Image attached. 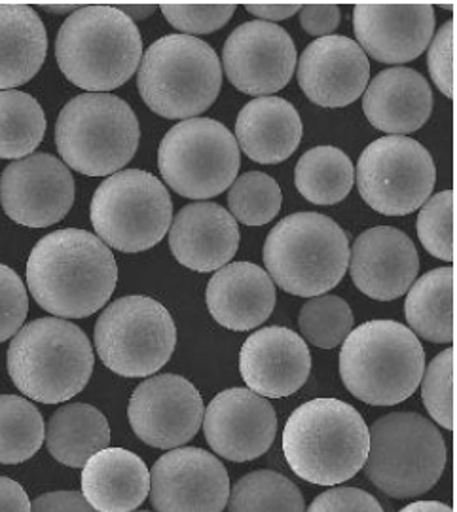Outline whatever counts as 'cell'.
<instances>
[{
    "label": "cell",
    "instance_id": "cell-15",
    "mask_svg": "<svg viewBox=\"0 0 457 512\" xmlns=\"http://www.w3.org/2000/svg\"><path fill=\"white\" fill-rule=\"evenodd\" d=\"M74 194L69 167L52 154H31L8 165L0 177L4 213L27 228H46L65 219Z\"/></svg>",
    "mask_w": 457,
    "mask_h": 512
},
{
    "label": "cell",
    "instance_id": "cell-47",
    "mask_svg": "<svg viewBox=\"0 0 457 512\" xmlns=\"http://www.w3.org/2000/svg\"><path fill=\"white\" fill-rule=\"evenodd\" d=\"M118 10L135 23V21H139V19L150 18V16L154 14L156 6H154V4H120Z\"/></svg>",
    "mask_w": 457,
    "mask_h": 512
},
{
    "label": "cell",
    "instance_id": "cell-20",
    "mask_svg": "<svg viewBox=\"0 0 457 512\" xmlns=\"http://www.w3.org/2000/svg\"><path fill=\"white\" fill-rule=\"evenodd\" d=\"M296 74L311 103L340 109L355 103L365 92L370 63L355 40L330 35L317 38L304 50Z\"/></svg>",
    "mask_w": 457,
    "mask_h": 512
},
{
    "label": "cell",
    "instance_id": "cell-1",
    "mask_svg": "<svg viewBox=\"0 0 457 512\" xmlns=\"http://www.w3.org/2000/svg\"><path fill=\"white\" fill-rule=\"evenodd\" d=\"M118 266L109 247L90 232L65 228L48 234L27 260V285L42 310L59 319H84L110 300Z\"/></svg>",
    "mask_w": 457,
    "mask_h": 512
},
{
    "label": "cell",
    "instance_id": "cell-46",
    "mask_svg": "<svg viewBox=\"0 0 457 512\" xmlns=\"http://www.w3.org/2000/svg\"><path fill=\"white\" fill-rule=\"evenodd\" d=\"M245 8L256 18L266 19L268 23H272L279 19L293 18L294 14L300 12L302 4H247Z\"/></svg>",
    "mask_w": 457,
    "mask_h": 512
},
{
    "label": "cell",
    "instance_id": "cell-27",
    "mask_svg": "<svg viewBox=\"0 0 457 512\" xmlns=\"http://www.w3.org/2000/svg\"><path fill=\"white\" fill-rule=\"evenodd\" d=\"M150 494L145 461L124 448H105L82 467V495L97 512H133Z\"/></svg>",
    "mask_w": 457,
    "mask_h": 512
},
{
    "label": "cell",
    "instance_id": "cell-5",
    "mask_svg": "<svg viewBox=\"0 0 457 512\" xmlns=\"http://www.w3.org/2000/svg\"><path fill=\"white\" fill-rule=\"evenodd\" d=\"M6 361L19 391L44 404L65 403L84 391L95 363L84 330L59 317H42L19 329Z\"/></svg>",
    "mask_w": 457,
    "mask_h": 512
},
{
    "label": "cell",
    "instance_id": "cell-10",
    "mask_svg": "<svg viewBox=\"0 0 457 512\" xmlns=\"http://www.w3.org/2000/svg\"><path fill=\"white\" fill-rule=\"evenodd\" d=\"M90 217L97 238L107 247L143 253L165 238L173 202L160 179L141 169H124L99 184Z\"/></svg>",
    "mask_w": 457,
    "mask_h": 512
},
{
    "label": "cell",
    "instance_id": "cell-35",
    "mask_svg": "<svg viewBox=\"0 0 457 512\" xmlns=\"http://www.w3.org/2000/svg\"><path fill=\"white\" fill-rule=\"evenodd\" d=\"M353 321V311L348 302L334 294L311 298L298 315V327L306 342L321 349L342 346L353 330Z\"/></svg>",
    "mask_w": 457,
    "mask_h": 512
},
{
    "label": "cell",
    "instance_id": "cell-21",
    "mask_svg": "<svg viewBox=\"0 0 457 512\" xmlns=\"http://www.w3.org/2000/svg\"><path fill=\"white\" fill-rule=\"evenodd\" d=\"M420 272L416 245L393 226H376L355 239L349 251V274L355 287L372 300L403 296Z\"/></svg>",
    "mask_w": 457,
    "mask_h": 512
},
{
    "label": "cell",
    "instance_id": "cell-26",
    "mask_svg": "<svg viewBox=\"0 0 457 512\" xmlns=\"http://www.w3.org/2000/svg\"><path fill=\"white\" fill-rule=\"evenodd\" d=\"M304 126L298 110L281 97H256L236 120V141L253 162L281 164L289 160L302 141Z\"/></svg>",
    "mask_w": 457,
    "mask_h": 512
},
{
    "label": "cell",
    "instance_id": "cell-48",
    "mask_svg": "<svg viewBox=\"0 0 457 512\" xmlns=\"http://www.w3.org/2000/svg\"><path fill=\"white\" fill-rule=\"evenodd\" d=\"M399 512H454V509L446 503H439V501H416Z\"/></svg>",
    "mask_w": 457,
    "mask_h": 512
},
{
    "label": "cell",
    "instance_id": "cell-7",
    "mask_svg": "<svg viewBox=\"0 0 457 512\" xmlns=\"http://www.w3.org/2000/svg\"><path fill=\"white\" fill-rule=\"evenodd\" d=\"M220 86L219 55L200 38L167 35L141 57L139 93L148 109L167 120H192L211 109Z\"/></svg>",
    "mask_w": 457,
    "mask_h": 512
},
{
    "label": "cell",
    "instance_id": "cell-18",
    "mask_svg": "<svg viewBox=\"0 0 457 512\" xmlns=\"http://www.w3.org/2000/svg\"><path fill=\"white\" fill-rule=\"evenodd\" d=\"M205 440L228 461H253L264 456L277 435L274 406L251 389L232 387L219 393L203 412Z\"/></svg>",
    "mask_w": 457,
    "mask_h": 512
},
{
    "label": "cell",
    "instance_id": "cell-14",
    "mask_svg": "<svg viewBox=\"0 0 457 512\" xmlns=\"http://www.w3.org/2000/svg\"><path fill=\"white\" fill-rule=\"evenodd\" d=\"M203 399L196 385L177 374L152 376L129 399L133 433L152 448L175 450L202 427Z\"/></svg>",
    "mask_w": 457,
    "mask_h": 512
},
{
    "label": "cell",
    "instance_id": "cell-8",
    "mask_svg": "<svg viewBox=\"0 0 457 512\" xmlns=\"http://www.w3.org/2000/svg\"><path fill=\"white\" fill-rule=\"evenodd\" d=\"M141 126L128 103L110 93H82L55 122L63 164L88 177H109L129 164L139 148Z\"/></svg>",
    "mask_w": 457,
    "mask_h": 512
},
{
    "label": "cell",
    "instance_id": "cell-41",
    "mask_svg": "<svg viewBox=\"0 0 457 512\" xmlns=\"http://www.w3.org/2000/svg\"><path fill=\"white\" fill-rule=\"evenodd\" d=\"M29 311V298L19 275L0 264V344L16 336Z\"/></svg>",
    "mask_w": 457,
    "mask_h": 512
},
{
    "label": "cell",
    "instance_id": "cell-6",
    "mask_svg": "<svg viewBox=\"0 0 457 512\" xmlns=\"http://www.w3.org/2000/svg\"><path fill=\"white\" fill-rule=\"evenodd\" d=\"M266 274L285 293L315 298L348 272V234L321 213H294L275 224L264 243Z\"/></svg>",
    "mask_w": 457,
    "mask_h": 512
},
{
    "label": "cell",
    "instance_id": "cell-19",
    "mask_svg": "<svg viewBox=\"0 0 457 512\" xmlns=\"http://www.w3.org/2000/svg\"><path fill=\"white\" fill-rule=\"evenodd\" d=\"M353 29L366 55L387 65L418 59L435 35L431 4H372L355 6Z\"/></svg>",
    "mask_w": 457,
    "mask_h": 512
},
{
    "label": "cell",
    "instance_id": "cell-11",
    "mask_svg": "<svg viewBox=\"0 0 457 512\" xmlns=\"http://www.w3.org/2000/svg\"><path fill=\"white\" fill-rule=\"evenodd\" d=\"M177 346L171 313L148 296L114 300L95 323L103 365L124 378H147L169 363Z\"/></svg>",
    "mask_w": 457,
    "mask_h": 512
},
{
    "label": "cell",
    "instance_id": "cell-9",
    "mask_svg": "<svg viewBox=\"0 0 457 512\" xmlns=\"http://www.w3.org/2000/svg\"><path fill=\"white\" fill-rule=\"evenodd\" d=\"M368 480L395 499L427 494L446 467V442L433 421L414 412H393L368 429Z\"/></svg>",
    "mask_w": 457,
    "mask_h": 512
},
{
    "label": "cell",
    "instance_id": "cell-45",
    "mask_svg": "<svg viewBox=\"0 0 457 512\" xmlns=\"http://www.w3.org/2000/svg\"><path fill=\"white\" fill-rule=\"evenodd\" d=\"M0 512H31L29 495L8 476H0Z\"/></svg>",
    "mask_w": 457,
    "mask_h": 512
},
{
    "label": "cell",
    "instance_id": "cell-13",
    "mask_svg": "<svg viewBox=\"0 0 457 512\" xmlns=\"http://www.w3.org/2000/svg\"><path fill=\"white\" fill-rule=\"evenodd\" d=\"M355 181L366 205L385 217H403L421 209L437 181L429 150L403 135H387L363 150Z\"/></svg>",
    "mask_w": 457,
    "mask_h": 512
},
{
    "label": "cell",
    "instance_id": "cell-3",
    "mask_svg": "<svg viewBox=\"0 0 457 512\" xmlns=\"http://www.w3.org/2000/svg\"><path fill=\"white\" fill-rule=\"evenodd\" d=\"M143 38L116 6H80L55 38V59L69 82L90 93L124 86L137 73Z\"/></svg>",
    "mask_w": 457,
    "mask_h": 512
},
{
    "label": "cell",
    "instance_id": "cell-42",
    "mask_svg": "<svg viewBox=\"0 0 457 512\" xmlns=\"http://www.w3.org/2000/svg\"><path fill=\"white\" fill-rule=\"evenodd\" d=\"M306 512H385L378 499L361 488H330L317 495Z\"/></svg>",
    "mask_w": 457,
    "mask_h": 512
},
{
    "label": "cell",
    "instance_id": "cell-2",
    "mask_svg": "<svg viewBox=\"0 0 457 512\" xmlns=\"http://www.w3.org/2000/svg\"><path fill=\"white\" fill-rule=\"evenodd\" d=\"M281 446L294 475L317 486H336L365 467L370 437L365 418L351 404L313 399L291 414Z\"/></svg>",
    "mask_w": 457,
    "mask_h": 512
},
{
    "label": "cell",
    "instance_id": "cell-4",
    "mask_svg": "<svg viewBox=\"0 0 457 512\" xmlns=\"http://www.w3.org/2000/svg\"><path fill=\"white\" fill-rule=\"evenodd\" d=\"M425 351L397 321H368L349 332L340 351V376L349 393L370 406L403 403L420 387Z\"/></svg>",
    "mask_w": 457,
    "mask_h": 512
},
{
    "label": "cell",
    "instance_id": "cell-23",
    "mask_svg": "<svg viewBox=\"0 0 457 512\" xmlns=\"http://www.w3.org/2000/svg\"><path fill=\"white\" fill-rule=\"evenodd\" d=\"M169 228L171 253L188 270L219 272L238 253V220L219 203H190Z\"/></svg>",
    "mask_w": 457,
    "mask_h": 512
},
{
    "label": "cell",
    "instance_id": "cell-12",
    "mask_svg": "<svg viewBox=\"0 0 457 512\" xmlns=\"http://www.w3.org/2000/svg\"><path fill=\"white\" fill-rule=\"evenodd\" d=\"M241 154L234 133L211 118L183 120L158 148L160 173L173 192L190 200L215 198L238 179Z\"/></svg>",
    "mask_w": 457,
    "mask_h": 512
},
{
    "label": "cell",
    "instance_id": "cell-49",
    "mask_svg": "<svg viewBox=\"0 0 457 512\" xmlns=\"http://www.w3.org/2000/svg\"><path fill=\"white\" fill-rule=\"evenodd\" d=\"M44 10L52 12V14H67V12H76L80 6L78 4H42Z\"/></svg>",
    "mask_w": 457,
    "mask_h": 512
},
{
    "label": "cell",
    "instance_id": "cell-44",
    "mask_svg": "<svg viewBox=\"0 0 457 512\" xmlns=\"http://www.w3.org/2000/svg\"><path fill=\"white\" fill-rule=\"evenodd\" d=\"M31 512H97L78 492H52L37 497Z\"/></svg>",
    "mask_w": 457,
    "mask_h": 512
},
{
    "label": "cell",
    "instance_id": "cell-34",
    "mask_svg": "<svg viewBox=\"0 0 457 512\" xmlns=\"http://www.w3.org/2000/svg\"><path fill=\"white\" fill-rule=\"evenodd\" d=\"M226 505L228 512H306L298 486L287 476L266 469L239 478Z\"/></svg>",
    "mask_w": 457,
    "mask_h": 512
},
{
    "label": "cell",
    "instance_id": "cell-39",
    "mask_svg": "<svg viewBox=\"0 0 457 512\" xmlns=\"http://www.w3.org/2000/svg\"><path fill=\"white\" fill-rule=\"evenodd\" d=\"M164 18L181 33L209 35L222 29L236 12V4H162Z\"/></svg>",
    "mask_w": 457,
    "mask_h": 512
},
{
    "label": "cell",
    "instance_id": "cell-50",
    "mask_svg": "<svg viewBox=\"0 0 457 512\" xmlns=\"http://www.w3.org/2000/svg\"><path fill=\"white\" fill-rule=\"evenodd\" d=\"M141 512H150V511H141Z\"/></svg>",
    "mask_w": 457,
    "mask_h": 512
},
{
    "label": "cell",
    "instance_id": "cell-22",
    "mask_svg": "<svg viewBox=\"0 0 457 512\" xmlns=\"http://www.w3.org/2000/svg\"><path fill=\"white\" fill-rule=\"evenodd\" d=\"M311 370L310 349L287 327L253 332L239 351V372L247 387L268 399H283L302 389Z\"/></svg>",
    "mask_w": 457,
    "mask_h": 512
},
{
    "label": "cell",
    "instance_id": "cell-28",
    "mask_svg": "<svg viewBox=\"0 0 457 512\" xmlns=\"http://www.w3.org/2000/svg\"><path fill=\"white\" fill-rule=\"evenodd\" d=\"M48 54V33L25 4H0V90L19 88L37 76Z\"/></svg>",
    "mask_w": 457,
    "mask_h": 512
},
{
    "label": "cell",
    "instance_id": "cell-31",
    "mask_svg": "<svg viewBox=\"0 0 457 512\" xmlns=\"http://www.w3.org/2000/svg\"><path fill=\"white\" fill-rule=\"evenodd\" d=\"M355 183V169L344 150L310 148L294 169V184L302 198L315 205L342 202Z\"/></svg>",
    "mask_w": 457,
    "mask_h": 512
},
{
    "label": "cell",
    "instance_id": "cell-29",
    "mask_svg": "<svg viewBox=\"0 0 457 512\" xmlns=\"http://www.w3.org/2000/svg\"><path fill=\"white\" fill-rule=\"evenodd\" d=\"M414 334L433 344L456 342V270L437 268L414 281L404 300Z\"/></svg>",
    "mask_w": 457,
    "mask_h": 512
},
{
    "label": "cell",
    "instance_id": "cell-37",
    "mask_svg": "<svg viewBox=\"0 0 457 512\" xmlns=\"http://www.w3.org/2000/svg\"><path fill=\"white\" fill-rule=\"evenodd\" d=\"M418 236L429 255L444 262L456 260V192L444 190L421 205Z\"/></svg>",
    "mask_w": 457,
    "mask_h": 512
},
{
    "label": "cell",
    "instance_id": "cell-33",
    "mask_svg": "<svg viewBox=\"0 0 457 512\" xmlns=\"http://www.w3.org/2000/svg\"><path fill=\"white\" fill-rule=\"evenodd\" d=\"M46 439L37 406L18 395H0V463L18 465L33 458Z\"/></svg>",
    "mask_w": 457,
    "mask_h": 512
},
{
    "label": "cell",
    "instance_id": "cell-32",
    "mask_svg": "<svg viewBox=\"0 0 457 512\" xmlns=\"http://www.w3.org/2000/svg\"><path fill=\"white\" fill-rule=\"evenodd\" d=\"M46 133V114L29 93L0 92V158L23 160L33 154Z\"/></svg>",
    "mask_w": 457,
    "mask_h": 512
},
{
    "label": "cell",
    "instance_id": "cell-40",
    "mask_svg": "<svg viewBox=\"0 0 457 512\" xmlns=\"http://www.w3.org/2000/svg\"><path fill=\"white\" fill-rule=\"evenodd\" d=\"M427 65L440 92L456 99V18L448 19L431 38Z\"/></svg>",
    "mask_w": 457,
    "mask_h": 512
},
{
    "label": "cell",
    "instance_id": "cell-25",
    "mask_svg": "<svg viewBox=\"0 0 457 512\" xmlns=\"http://www.w3.org/2000/svg\"><path fill=\"white\" fill-rule=\"evenodd\" d=\"M363 110L368 122L384 133L403 135L423 128L433 110V92L423 74L393 67L366 86Z\"/></svg>",
    "mask_w": 457,
    "mask_h": 512
},
{
    "label": "cell",
    "instance_id": "cell-36",
    "mask_svg": "<svg viewBox=\"0 0 457 512\" xmlns=\"http://www.w3.org/2000/svg\"><path fill=\"white\" fill-rule=\"evenodd\" d=\"M281 188L270 175L249 171L238 177L228 192L230 215L247 226H264L281 209Z\"/></svg>",
    "mask_w": 457,
    "mask_h": 512
},
{
    "label": "cell",
    "instance_id": "cell-38",
    "mask_svg": "<svg viewBox=\"0 0 457 512\" xmlns=\"http://www.w3.org/2000/svg\"><path fill=\"white\" fill-rule=\"evenodd\" d=\"M421 399L429 416L448 431L456 429V348L437 355L423 374Z\"/></svg>",
    "mask_w": 457,
    "mask_h": 512
},
{
    "label": "cell",
    "instance_id": "cell-43",
    "mask_svg": "<svg viewBox=\"0 0 457 512\" xmlns=\"http://www.w3.org/2000/svg\"><path fill=\"white\" fill-rule=\"evenodd\" d=\"M300 25L311 37H330L340 25V8L336 4H304L300 8Z\"/></svg>",
    "mask_w": 457,
    "mask_h": 512
},
{
    "label": "cell",
    "instance_id": "cell-17",
    "mask_svg": "<svg viewBox=\"0 0 457 512\" xmlns=\"http://www.w3.org/2000/svg\"><path fill=\"white\" fill-rule=\"evenodd\" d=\"M228 497L226 467L202 448H175L150 471V501L156 512H222Z\"/></svg>",
    "mask_w": 457,
    "mask_h": 512
},
{
    "label": "cell",
    "instance_id": "cell-16",
    "mask_svg": "<svg viewBox=\"0 0 457 512\" xmlns=\"http://www.w3.org/2000/svg\"><path fill=\"white\" fill-rule=\"evenodd\" d=\"M222 65L236 90L270 97L291 82L296 46L283 27L268 21H247L226 40Z\"/></svg>",
    "mask_w": 457,
    "mask_h": 512
},
{
    "label": "cell",
    "instance_id": "cell-24",
    "mask_svg": "<svg viewBox=\"0 0 457 512\" xmlns=\"http://www.w3.org/2000/svg\"><path fill=\"white\" fill-rule=\"evenodd\" d=\"M207 310L226 329L245 332L270 319L275 308V285L251 262H234L211 277L205 291Z\"/></svg>",
    "mask_w": 457,
    "mask_h": 512
},
{
    "label": "cell",
    "instance_id": "cell-30",
    "mask_svg": "<svg viewBox=\"0 0 457 512\" xmlns=\"http://www.w3.org/2000/svg\"><path fill=\"white\" fill-rule=\"evenodd\" d=\"M109 442V421L92 404H65L48 421V452L67 467H84L97 452L109 448Z\"/></svg>",
    "mask_w": 457,
    "mask_h": 512
}]
</instances>
